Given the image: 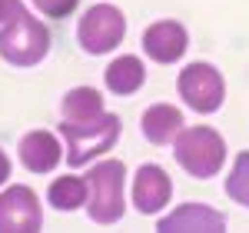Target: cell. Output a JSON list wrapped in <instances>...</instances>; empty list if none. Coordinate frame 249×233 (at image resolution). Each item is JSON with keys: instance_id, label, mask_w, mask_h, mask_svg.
Returning <instances> with one entry per match:
<instances>
[{"instance_id": "6da1fadb", "label": "cell", "mask_w": 249, "mask_h": 233, "mask_svg": "<svg viewBox=\"0 0 249 233\" xmlns=\"http://www.w3.org/2000/svg\"><path fill=\"white\" fill-rule=\"evenodd\" d=\"M50 50V30L37 17L27 14V7H20L14 17L0 27V57L14 67H34L47 57Z\"/></svg>"}, {"instance_id": "7a4b0ae2", "label": "cell", "mask_w": 249, "mask_h": 233, "mask_svg": "<svg viewBox=\"0 0 249 233\" xmlns=\"http://www.w3.org/2000/svg\"><path fill=\"white\" fill-rule=\"evenodd\" d=\"M60 134L67 140V163L70 167H83L87 160L100 156L110 150L120 136V116L116 114H100L90 120H63Z\"/></svg>"}, {"instance_id": "3957f363", "label": "cell", "mask_w": 249, "mask_h": 233, "mask_svg": "<svg viewBox=\"0 0 249 233\" xmlns=\"http://www.w3.org/2000/svg\"><path fill=\"white\" fill-rule=\"evenodd\" d=\"M176 163L186 170L190 176H216L223 160H226V143L213 127H190L176 136Z\"/></svg>"}, {"instance_id": "277c9868", "label": "cell", "mask_w": 249, "mask_h": 233, "mask_svg": "<svg viewBox=\"0 0 249 233\" xmlns=\"http://www.w3.org/2000/svg\"><path fill=\"white\" fill-rule=\"evenodd\" d=\"M123 176L126 167L120 160H103L87 174V214L93 223H116L123 216Z\"/></svg>"}, {"instance_id": "5b68a950", "label": "cell", "mask_w": 249, "mask_h": 233, "mask_svg": "<svg viewBox=\"0 0 249 233\" xmlns=\"http://www.w3.org/2000/svg\"><path fill=\"white\" fill-rule=\"evenodd\" d=\"M126 34V20L123 14L110 7V3H96L90 7L83 17H80V27H77V37H80V47L87 54H110L113 47H120V40Z\"/></svg>"}, {"instance_id": "8992f818", "label": "cell", "mask_w": 249, "mask_h": 233, "mask_svg": "<svg viewBox=\"0 0 249 233\" xmlns=\"http://www.w3.org/2000/svg\"><path fill=\"white\" fill-rule=\"evenodd\" d=\"M176 90L179 97L190 103L196 114H213L223 107V97H226V83L219 77V70L210 67V63H190L179 80H176Z\"/></svg>"}, {"instance_id": "52a82bcc", "label": "cell", "mask_w": 249, "mask_h": 233, "mask_svg": "<svg viewBox=\"0 0 249 233\" xmlns=\"http://www.w3.org/2000/svg\"><path fill=\"white\" fill-rule=\"evenodd\" d=\"M40 223H43V210L30 187H7L0 194V230L34 233L40 230Z\"/></svg>"}, {"instance_id": "ba28073f", "label": "cell", "mask_w": 249, "mask_h": 233, "mask_svg": "<svg viewBox=\"0 0 249 233\" xmlns=\"http://www.w3.org/2000/svg\"><path fill=\"white\" fill-rule=\"evenodd\" d=\"M170 194H173V183H170V174L156 163H146L136 170V180H133V203L140 214H160L166 203H170Z\"/></svg>"}, {"instance_id": "9c48e42d", "label": "cell", "mask_w": 249, "mask_h": 233, "mask_svg": "<svg viewBox=\"0 0 249 233\" xmlns=\"http://www.w3.org/2000/svg\"><path fill=\"white\" fill-rule=\"evenodd\" d=\"M143 50L156 60V63H176L186 54V30L176 20H160L153 27H146L143 34Z\"/></svg>"}, {"instance_id": "30bf717a", "label": "cell", "mask_w": 249, "mask_h": 233, "mask_svg": "<svg viewBox=\"0 0 249 233\" xmlns=\"http://www.w3.org/2000/svg\"><path fill=\"white\" fill-rule=\"evenodd\" d=\"M60 160V147L57 136L47 134V130H34L20 140V163L30 170V174H50Z\"/></svg>"}, {"instance_id": "8fae6325", "label": "cell", "mask_w": 249, "mask_h": 233, "mask_svg": "<svg viewBox=\"0 0 249 233\" xmlns=\"http://www.w3.org/2000/svg\"><path fill=\"white\" fill-rule=\"evenodd\" d=\"M226 227V216L203 207V203H186L179 210H173L170 216L160 220L156 230H223Z\"/></svg>"}, {"instance_id": "7c38bea8", "label": "cell", "mask_w": 249, "mask_h": 233, "mask_svg": "<svg viewBox=\"0 0 249 233\" xmlns=\"http://www.w3.org/2000/svg\"><path fill=\"white\" fill-rule=\"evenodd\" d=\"M179 127H183V114L176 107H170V103H156V107H150L143 114V136L150 143H156V147L170 143L173 136L179 134Z\"/></svg>"}, {"instance_id": "4fadbf2b", "label": "cell", "mask_w": 249, "mask_h": 233, "mask_svg": "<svg viewBox=\"0 0 249 233\" xmlns=\"http://www.w3.org/2000/svg\"><path fill=\"white\" fill-rule=\"evenodd\" d=\"M143 80H146V70H143V63L136 57H116L110 67H107V87L120 94V97H126V94H136L140 87H143Z\"/></svg>"}, {"instance_id": "5bb4252c", "label": "cell", "mask_w": 249, "mask_h": 233, "mask_svg": "<svg viewBox=\"0 0 249 233\" xmlns=\"http://www.w3.org/2000/svg\"><path fill=\"white\" fill-rule=\"evenodd\" d=\"M103 114V97L93 87H77L63 97V120H90Z\"/></svg>"}, {"instance_id": "9a60e30c", "label": "cell", "mask_w": 249, "mask_h": 233, "mask_svg": "<svg viewBox=\"0 0 249 233\" xmlns=\"http://www.w3.org/2000/svg\"><path fill=\"white\" fill-rule=\"evenodd\" d=\"M87 196H90V187L80 176H60L50 183V203L57 210H77V207H83Z\"/></svg>"}, {"instance_id": "2e32d148", "label": "cell", "mask_w": 249, "mask_h": 233, "mask_svg": "<svg viewBox=\"0 0 249 233\" xmlns=\"http://www.w3.org/2000/svg\"><path fill=\"white\" fill-rule=\"evenodd\" d=\"M226 194H230L236 203L249 207V150H243V154L236 156L232 174L226 176Z\"/></svg>"}, {"instance_id": "e0dca14e", "label": "cell", "mask_w": 249, "mask_h": 233, "mask_svg": "<svg viewBox=\"0 0 249 233\" xmlns=\"http://www.w3.org/2000/svg\"><path fill=\"white\" fill-rule=\"evenodd\" d=\"M80 0H34V7H37L40 14H47V17H70L73 10H77Z\"/></svg>"}, {"instance_id": "ac0fdd59", "label": "cell", "mask_w": 249, "mask_h": 233, "mask_svg": "<svg viewBox=\"0 0 249 233\" xmlns=\"http://www.w3.org/2000/svg\"><path fill=\"white\" fill-rule=\"evenodd\" d=\"M20 7H23V0H0V23H7Z\"/></svg>"}, {"instance_id": "d6986e66", "label": "cell", "mask_w": 249, "mask_h": 233, "mask_svg": "<svg viewBox=\"0 0 249 233\" xmlns=\"http://www.w3.org/2000/svg\"><path fill=\"white\" fill-rule=\"evenodd\" d=\"M10 176V160H7V154L0 150V187H3V180Z\"/></svg>"}]
</instances>
